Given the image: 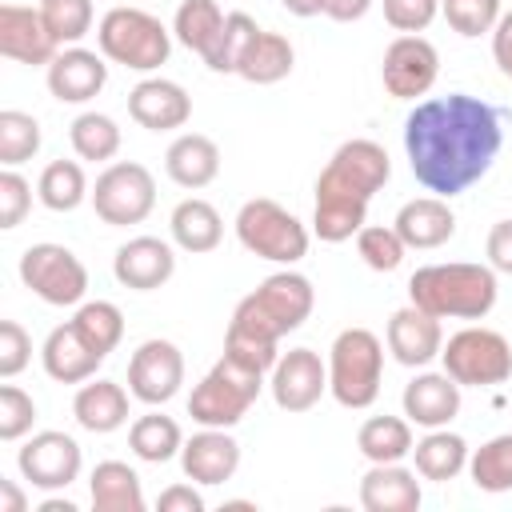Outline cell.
<instances>
[{"mask_svg": "<svg viewBox=\"0 0 512 512\" xmlns=\"http://www.w3.org/2000/svg\"><path fill=\"white\" fill-rule=\"evenodd\" d=\"M128 448L144 460V464H164L172 456H180L184 448V436H180V424L164 412H144L132 420L128 428Z\"/></svg>", "mask_w": 512, "mask_h": 512, "instance_id": "34", "label": "cell"}, {"mask_svg": "<svg viewBox=\"0 0 512 512\" xmlns=\"http://www.w3.org/2000/svg\"><path fill=\"white\" fill-rule=\"evenodd\" d=\"M28 208H32V184L16 168H4L0 172V228H8V232L20 228Z\"/></svg>", "mask_w": 512, "mask_h": 512, "instance_id": "45", "label": "cell"}, {"mask_svg": "<svg viewBox=\"0 0 512 512\" xmlns=\"http://www.w3.org/2000/svg\"><path fill=\"white\" fill-rule=\"evenodd\" d=\"M96 40H100V52L112 64H124L132 72H152V68L168 64V52H172L168 28L144 8L104 12V20L96 28Z\"/></svg>", "mask_w": 512, "mask_h": 512, "instance_id": "7", "label": "cell"}, {"mask_svg": "<svg viewBox=\"0 0 512 512\" xmlns=\"http://www.w3.org/2000/svg\"><path fill=\"white\" fill-rule=\"evenodd\" d=\"M440 12L452 32L460 36H484L500 20V0H440Z\"/></svg>", "mask_w": 512, "mask_h": 512, "instance_id": "43", "label": "cell"}, {"mask_svg": "<svg viewBox=\"0 0 512 512\" xmlns=\"http://www.w3.org/2000/svg\"><path fill=\"white\" fill-rule=\"evenodd\" d=\"M156 508L160 512H204V496L192 484H172V488L160 492Z\"/></svg>", "mask_w": 512, "mask_h": 512, "instance_id": "49", "label": "cell"}, {"mask_svg": "<svg viewBox=\"0 0 512 512\" xmlns=\"http://www.w3.org/2000/svg\"><path fill=\"white\" fill-rule=\"evenodd\" d=\"M40 16L48 24V32L56 36V44H76L88 36L92 28V0H40Z\"/></svg>", "mask_w": 512, "mask_h": 512, "instance_id": "41", "label": "cell"}, {"mask_svg": "<svg viewBox=\"0 0 512 512\" xmlns=\"http://www.w3.org/2000/svg\"><path fill=\"white\" fill-rule=\"evenodd\" d=\"M492 60L500 64V72L512 80V12H504L492 28Z\"/></svg>", "mask_w": 512, "mask_h": 512, "instance_id": "50", "label": "cell"}, {"mask_svg": "<svg viewBox=\"0 0 512 512\" xmlns=\"http://www.w3.org/2000/svg\"><path fill=\"white\" fill-rule=\"evenodd\" d=\"M392 160L376 140H344L324 172L316 176V212L312 228L324 244L352 240L364 228L368 200L388 184Z\"/></svg>", "mask_w": 512, "mask_h": 512, "instance_id": "3", "label": "cell"}, {"mask_svg": "<svg viewBox=\"0 0 512 512\" xmlns=\"http://www.w3.org/2000/svg\"><path fill=\"white\" fill-rule=\"evenodd\" d=\"M408 296L416 308L432 312L436 320H484L496 304V268L488 264H424L408 280Z\"/></svg>", "mask_w": 512, "mask_h": 512, "instance_id": "4", "label": "cell"}, {"mask_svg": "<svg viewBox=\"0 0 512 512\" xmlns=\"http://www.w3.org/2000/svg\"><path fill=\"white\" fill-rule=\"evenodd\" d=\"M20 280L44 304H56V308L80 304L84 292H88V268L64 244H32V248H24V256H20Z\"/></svg>", "mask_w": 512, "mask_h": 512, "instance_id": "11", "label": "cell"}, {"mask_svg": "<svg viewBox=\"0 0 512 512\" xmlns=\"http://www.w3.org/2000/svg\"><path fill=\"white\" fill-rule=\"evenodd\" d=\"M360 504L368 512H416L420 480L404 464H372L360 480Z\"/></svg>", "mask_w": 512, "mask_h": 512, "instance_id": "26", "label": "cell"}, {"mask_svg": "<svg viewBox=\"0 0 512 512\" xmlns=\"http://www.w3.org/2000/svg\"><path fill=\"white\" fill-rule=\"evenodd\" d=\"M164 172L172 176V184L180 188H208L220 176V148L212 136L204 132H184L168 144L164 152Z\"/></svg>", "mask_w": 512, "mask_h": 512, "instance_id": "24", "label": "cell"}, {"mask_svg": "<svg viewBox=\"0 0 512 512\" xmlns=\"http://www.w3.org/2000/svg\"><path fill=\"white\" fill-rule=\"evenodd\" d=\"M488 264L512 276V220H496L488 232Z\"/></svg>", "mask_w": 512, "mask_h": 512, "instance_id": "48", "label": "cell"}, {"mask_svg": "<svg viewBox=\"0 0 512 512\" xmlns=\"http://www.w3.org/2000/svg\"><path fill=\"white\" fill-rule=\"evenodd\" d=\"M280 4H284V8L292 12V16H304V20H308V16H320V12H324V0H280Z\"/></svg>", "mask_w": 512, "mask_h": 512, "instance_id": "53", "label": "cell"}, {"mask_svg": "<svg viewBox=\"0 0 512 512\" xmlns=\"http://www.w3.org/2000/svg\"><path fill=\"white\" fill-rule=\"evenodd\" d=\"M500 120V108L468 92L420 100L404 120V152L412 176L444 200L460 196L492 168L504 144Z\"/></svg>", "mask_w": 512, "mask_h": 512, "instance_id": "1", "label": "cell"}, {"mask_svg": "<svg viewBox=\"0 0 512 512\" xmlns=\"http://www.w3.org/2000/svg\"><path fill=\"white\" fill-rule=\"evenodd\" d=\"M72 324H76V332L100 356H108L120 344V336H124V316H120V308L112 300H88V304H80L76 316H72Z\"/></svg>", "mask_w": 512, "mask_h": 512, "instance_id": "38", "label": "cell"}, {"mask_svg": "<svg viewBox=\"0 0 512 512\" xmlns=\"http://www.w3.org/2000/svg\"><path fill=\"white\" fill-rule=\"evenodd\" d=\"M40 360H44V372L56 380V384H84L96 376V368L104 364V356L76 332V324H56L48 336H44V348H40Z\"/></svg>", "mask_w": 512, "mask_h": 512, "instance_id": "22", "label": "cell"}, {"mask_svg": "<svg viewBox=\"0 0 512 512\" xmlns=\"http://www.w3.org/2000/svg\"><path fill=\"white\" fill-rule=\"evenodd\" d=\"M112 272L124 288H136V292H152V288H164L176 272V252L172 244H164L160 236H136L128 244L116 248L112 256Z\"/></svg>", "mask_w": 512, "mask_h": 512, "instance_id": "19", "label": "cell"}, {"mask_svg": "<svg viewBox=\"0 0 512 512\" xmlns=\"http://www.w3.org/2000/svg\"><path fill=\"white\" fill-rule=\"evenodd\" d=\"M224 12H220V4L216 0H184L180 8H176V20H172V32H176V40L188 48V52H196L204 64L216 56V48H220V36H224Z\"/></svg>", "mask_w": 512, "mask_h": 512, "instance_id": "29", "label": "cell"}, {"mask_svg": "<svg viewBox=\"0 0 512 512\" xmlns=\"http://www.w3.org/2000/svg\"><path fill=\"white\" fill-rule=\"evenodd\" d=\"M292 64H296V52H292L288 36L260 28L256 40H252V48L244 52L236 76H244L248 84H280L292 72Z\"/></svg>", "mask_w": 512, "mask_h": 512, "instance_id": "32", "label": "cell"}, {"mask_svg": "<svg viewBox=\"0 0 512 512\" xmlns=\"http://www.w3.org/2000/svg\"><path fill=\"white\" fill-rule=\"evenodd\" d=\"M256 32H260V28H256V20H252L248 12H228L220 48H216V56L208 60V68H212V72H236L240 60H244V52L252 48Z\"/></svg>", "mask_w": 512, "mask_h": 512, "instance_id": "42", "label": "cell"}, {"mask_svg": "<svg viewBox=\"0 0 512 512\" xmlns=\"http://www.w3.org/2000/svg\"><path fill=\"white\" fill-rule=\"evenodd\" d=\"M72 416L84 432H116L128 424V392L116 384V380H92L76 392L72 400Z\"/></svg>", "mask_w": 512, "mask_h": 512, "instance_id": "27", "label": "cell"}, {"mask_svg": "<svg viewBox=\"0 0 512 512\" xmlns=\"http://www.w3.org/2000/svg\"><path fill=\"white\" fill-rule=\"evenodd\" d=\"M152 204H156V180H152V172L144 164L116 160L96 176L92 208H96V216L104 224H112V228L140 224V220H148Z\"/></svg>", "mask_w": 512, "mask_h": 512, "instance_id": "10", "label": "cell"}, {"mask_svg": "<svg viewBox=\"0 0 512 512\" xmlns=\"http://www.w3.org/2000/svg\"><path fill=\"white\" fill-rule=\"evenodd\" d=\"M260 388H264V372H256V368H248V364H240L236 356L224 352L208 368V376L192 388L188 416L196 424H204V428H232V424H240L248 416V408L256 404Z\"/></svg>", "mask_w": 512, "mask_h": 512, "instance_id": "6", "label": "cell"}, {"mask_svg": "<svg viewBox=\"0 0 512 512\" xmlns=\"http://www.w3.org/2000/svg\"><path fill=\"white\" fill-rule=\"evenodd\" d=\"M356 448L372 464H400L412 452V420L404 416H372L356 432Z\"/></svg>", "mask_w": 512, "mask_h": 512, "instance_id": "33", "label": "cell"}, {"mask_svg": "<svg viewBox=\"0 0 512 512\" xmlns=\"http://www.w3.org/2000/svg\"><path fill=\"white\" fill-rule=\"evenodd\" d=\"M168 228H172V240H176L184 252H192V256L212 252V248L220 244V236H224V220H220V212H216L208 200H200V196L180 200V204L172 208Z\"/></svg>", "mask_w": 512, "mask_h": 512, "instance_id": "30", "label": "cell"}, {"mask_svg": "<svg viewBox=\"0 0 512 512\" xmlns=\"http://www.w3.org/2000/svg\"><path fill=\"white\" fill-rule=\"evenodd\" d=\"M104 84H108V64L80 44L60 48L48 64V92L60 104H88L92 96H100Z\"/></svg>", "mask_w": 512, "mask_h": 512, "instance_id": "18", "label": "cell"}, {"mask_svg": "<svg viewBox=\"0 0 512 512\" xmlns=\"http://www.w3.org/2000/svg\"><path fill=\"white\" fill-rule=\"evenodd\" d=\"M128 116L148 132H172L184 128L192 116V96L164 76H148L128 92Z\"/></svg>", "mask_w": 512, "mask_h": 512, "instance_id": "17", "label": "cell"}, {"mask_svg": "<svg viewBox=\"0 0 512 512\" xmlns=\"http://www.w3.org/2000/svg\"><path fill=\"white\" fill-rule=\"evenodd\" d=\"M68 140H72L76 156L92 160V164H104V160H112L120 152V128L104 112H80L72 120V128H68Z\"/></svg>", "mask_w": 512, "mask_h": 512, "instance_id": "36", "label": "cell"}, {"mask_svg": "<svg viewBox=\"0 0 512 512\" xmlns=\"http://www.w3.org/2000/svg\"><path fill=\"white\" fill-rule=\"evenodd\" d=\"M20 476L32 484V488H44V492H56V488H68L76 476H80V444L68 436V432H36L20 456Z\"/></svg>", "mask_w": 512, "mask_h": 512, "instance_id": "14", "label": "cell"}, {"mask_svg": "<svg viewBox=\"0 0 512 512\" xmlns=\"http://www.w3.org/2000/svg\"><path fill=\"white\" fill-rule=\"evenodd\" d=\"M392 228L400 232V240L408 248H440V244L452 240L456 216H452V208H448L444 196H416V200H408L396 212Z\"/></svg>", "mask_w": 512, "mask_h": 512, "instance_id": "25", "label": "cell"}, {"mask_svg": "<svg viewBox=\"0 0 512 512\" xmlns=\"http://www.w3.org/2000/svg\"><path fill=\"white\" fill-rule=\"evenodd\" d=\"M36 196H40V204H44L48 212H72V208H80L84 196H92V192H88L84 168H80L76 160H52V164L40 172V180H36Z\"/></svg>", "mask_w": 512, "mask_h": 512, "instance_id": "35", "label": "cell"}, {"mask_svg": "<svg viewBox=\"0 0 512 512\" xmlns=\"http://www.w3.org/2000/svg\"><path fill=\"white\" fill-rule=\"evenodd\" d=\"M92 508L96 512H144V488L140 476L124 460H100L88 480Z\"/></svg>", "mask_w": 512, "mask_h": 512, "instance_id": "28", "label": "cell"}, {"mask_svg": "<svg viewBox=\"0 0 512 512\" xmlns=\"http://www.w3.org/2000/svg\"><path fill=\"white\" fill-rule=\"evenodd\" d=\"M444 348V332H440V320L416 304L408 308H396L388 316V352L396 356V364L404 368H424L440 356Z\"/></svg>", "mask_w": 512, "mask_h": 512, "instance_id": "20", "label": "cell"}, {"mask_svg": "<svg viewBox=\"0 0 512 512\" xmlns=\"http://www.w3.org/2000/svg\"><path fill=\"white\" fill-rule=\"evenodd\" d=\"M356 252L360 260L372 268V272H396L404 264V252L408 244L400 240L396 228H384V224H364L356 232Z\"/></svg>", "mask_w": 512, "mask_h": 512, "instance_id": "40", "label": "cell"}, {"mask_svg": "<svg viewBox=\"0 0 512 512\" xmlns=\"http://www.w3.org/2000/svg\"><path fill=\"white\" fill-rule=\"evenodd\" d=\"M412 460H416V476L444 484L468 468V444L448 428H428V436L412 444Z\"/></svg>", "mask_w": 512, "mask_h": 512, "instance_id": "31", "label": "cell"}, {"mask_svg": "<svg viewBox=\"0 0 512 512\" xmlns=\"http://www.w3.org/2000/svg\"><path fill=\"white\" fill-rule=\"evenodd\" d=\"M440 12V0H384V20L396 32H424Z\"/></svg>", "mask_w": 512, "mask_h": 512, "instance_id": "47", "label": "cell"}, {"mask_svg": "<svg viewBox=\"0 0 512 512\" xmlns=\"http://www.w3.org/2000/svg\"><path fill=\"white\" fill-rule=\"evenodd\" d=\"M236 236L252 256L272 260V264H296V260L308 256V228L284 204H276L268 196H256V200L240 204Z\"/></svg>", "mask_w": 512, "mask_h": 512, "instance_id": "8", "label": "cell"}, {"mask_svg": "<svg viewBox=\"0 0 512 512\" xmlns=\"http://www.w3.org/2000/svg\"><path fill=\"white\" fill-rule=\"evenodd\" d=\"M36 424V404L24 388L4 384L0 388V440H20Z\"/></svg>", "mask_w": 512, "mask_h": 512, "instance_id": "44", "label": "cell"}, {"mask_svg": "<svg viewBox=\"0 0 512 512\" xmlns=\"http://www.w3.org/2000/svg\"><path fill=\"white\" fill-rule=\"evenodd\" d=\"M36 152H40V124H36V116L4 108L0 112V164L16 168V164L32 160Z\"/></svg>", "mask_w": 512, "mask_h": 512, "instance_id": "39", "label": "cell"}, {"mask_svg": "<svg viewBox=\"0 0 512 512\" xmlns=\"http://www.w3.org/2000/svg\"><path fill=\"white\" fill-rule=\"evenodd\" d=\"M180 468L192 484H224L240 468V444L228 436V428H204L180 448Z\"/></svg>", "mask_w": 512, "mask_h": 512, "instance_id": "21", "label": "cell"}, {"mask_svg": "<svg viewBox=\"0 0 512 512\" xmlns=\"http://www.w3.org/2000/svg\"><path fill=\"white\" fill-rule=\"evenodd\" d=\"M436 76H440V52L432 48V40H424L420 32H404L388 44L384 64H380V80L388 96L416 100L436 84Z\"/></svg>", "mask_w": 512, "mask_h": 512, "instance_id": "12", "label": "cell"}, {"mask_svg": "<svg viewBox=\"0 0 512 512\" xmlns=\"http://www.w3.org/2000/svg\"><path fill=\"white\" fill-rule=\"evenodd\" d=\"M0 512H24L28 508V500H24V492L12 484V480H0Z\"/></svg>", "mask_w": 512, "mask_h": 512, "instance_id": "52", "label": "cell"}, {"mask_svg": "<svg viewBox=\"0 0 512 512\" xmlns=\"http://www.w3.org/2000/svg\"><path fill=\"white\" fill-rule=\"evenodd\" d=\"M0 52L16 64H52V56L60 52L56 36L48 32L40 8H24V4H0Z\"/></svg>", "mask_w": 512, "mask_h": 512, "instance_id": "16", "label": "cell"}, {"mask_svg": "<svg viewBox=\"0 0 512 512\" xmlns=\"http://www.w3.org/2000/svg\"><path fill=\"white\" fill-rule=\"evenodd\" d=\"M312 304H316V288L308 276L288 272V268L272 272L256 292H248L236 304L228 332H224V352L256 372H272L280 360L276 352L280 336L296 332L312 316Z\"/></svg>", "mask_w": 512, "mask_h": 512, "instance_id": "2", "label": "cell"}, {"mask_svg": "<svg viewBox=\"0 0 512 512\" xmlns=\"http://www.w3.org/2000/svg\"><path fill=\"white\" fill-rule=\"evenodd\" d=\"M32 360V340L16 320H0V376L12 380Z\"/></svg>", "mask_w": 512, "mask_h": 512, "instance_id": "46", "label": "cell"}, {"mask_svg": "<svg viewBox=\"0 0 512 512\" xmlns=\"http://www.w3.org/2000/svg\"><path fill=\"white\" fill-rule=\"evenodd\" d=\"M460 412V384L448 372H420L404 384V416L420 428H448Z\"/></svg>", "mask_w": 512, "mask_h": 512, "instance_id": "23", "label": "cell"}, {"mask_svg": "<svg viewBox=\"0 0 512 512\" xmlns=\"http://www.w3.org/2000/svg\"><path fill=\"white\" fill-rule=\"evenodd\" d=\"M40 512H76V504L72 500H44Z\"/></svg>", "mask_w": 512, "mask_h": 512, "instance_id": "54", "label": "cell"}, {"mask_svg": "<svg viewBox=\"0 0 512 512\" xmlns=\"http://www.w3.org/2000/svg\"><path fill=\"white\" fill-rule=\"evenodd\" d=\"M184 384V356L172 340H144L128 360V392L140 404H168Z\"/></svg>", "mask_w": 512, "mask_h": 512, "instance_id": "13", "label": "cell"}, {"mask_svg": "<svg viewBox=\"0 0 512 512\" xmlns=\"http://www.w3.org/2000/svg\"><path fill=\"white\" fill-rule=\"evenodd\" d=\"M268 388H272L276 408H284V412H308L328 392V368L320 364V356L312 348H292V352H284L276 360Z\"/></svg>", "mask_w": 512, "mask_h": 512, "instance_id": "15", "label": "cell"}, {"mask_svg": "<svg viewBox=\"0 0 512 512\" xmlns=\"http://www.w3.org/2000/svg\"><path fill=\"white\" fill-rule=\"evenodd\" d=\"M468 472L480 492H512V432L484 440L468 456Z\"/></svg>", "mask_w": 512, "mask_h": 512, "instance_id": "37", "label": "cell"}, {"mask_svg": "<svg viewBox=\"0 0 512 512\" xmlns=\"http://www.w3.org/2000/svg\"><path fill=\"white\" fill-rule=\"evenodd\" d=\"M440 360L460 388H492L512 376V344L492 328H464L448 336Z\"/></svg>", "mask_w": 512, "mask_h": 512, "instance_id": "9", "label": "cell"}, {"mask_svg": "<svg viewBox=\"0 0 512 512\" xmlns=\"http://www.w3.org/2000/svg\"><path fill=\"white\" fill-rule=\"evenodd\" d=\"M384 344L368 328H344L328 348V392L344 408H368L380 396Z\"/></svg>", "mask_w": 512, "mask_h": 512, "instance_id": "5", "label": "cell"}, {"mask_svg": "<svg viewBox=\"0 0 512 512\" xmlns=\"http://www.w3.org/2000/svg\"><path fill=\"white\" fill-rule=\"evenodd\" d=\"M372 8V0H324V16L336 24H352Z\"/></svg>", "mask_w": 512, "mask_h": 512, "instance_id": "51", "label": "cell"}]
</instances>
